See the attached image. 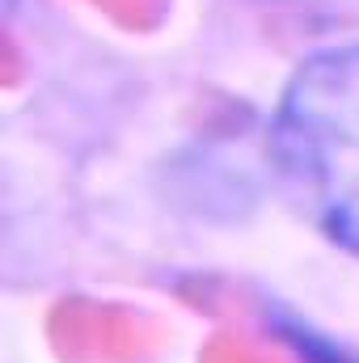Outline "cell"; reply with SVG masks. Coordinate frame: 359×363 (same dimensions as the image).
I'll list each match as a JSON object with an SVG mask.
<instances>
[{"label": "cell", "mask_w": 359, "mask_h": 363, "mask_svg": "<svg viewBox=\"0 0 359 363\" xmlns=\"http://www.w3.org/2000/svg\"><path fill=\"white\" fill-rule=\"evenodd\" d=\"M270 165L292 207L359 258V43L296 64L270 114Z\"/></svg>", "instance_id": "1"}]
</instances>
